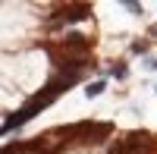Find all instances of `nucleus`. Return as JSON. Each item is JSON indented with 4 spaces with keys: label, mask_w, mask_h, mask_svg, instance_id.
<instances>
[{
    "label": "nucleus",
    "mask_w": 157,
    "mask_h": 154,
    "mask_svg": "<svg viewBox=\"0 0 157 154\" xmlns=\"http://www.w3.org/2000/svg\"><path fill=\"white\" fill-rule=\"evenodd\" d=\"M0 75L6 79V85L35 91L44 82V57L41 54H0Z\"/></svg>",
    "instance_id": "obj_1"
},
{
    "label": "nucleus",
    "mask_w": 157,
    "mask_h": 154,
    "mask_svg": "<svg viewBox=\"0 0 157 154\" xmlns=\"http://www.w3.org/2000/svg\"><path fill=\"white\" fill-rule=\"evenodd\" d=\"M29 16L16 13V6H0V44H16L25 35Z\"/></svg>",
    "instance_id": "obj_2"
},
{
    "label": "nucleus",
    "mask_w": 157,
    "mask_h": 154,
    "mask_svg": "<svg viewBox=\"0 0 157 154\" xmlns=\"http://www.w3.org/2000/svg\"><path fill=\"white\" fill-rule=\"evenodd\" d=\"M0 107H16V94L10 91L6 82H0Z\"/></svg>",
    "instance_id": "obj_3"
},
{
    "label": "nucleus",
    "mask_w": 157,
    "mask_h": 154,
    "mask_svg": "<svg viewBox=\"0 0 157 154\" xmlns=\"http://www.w3.org/2000/svg\"><path fill=\"white\" fill-rule=\"evenodd\" d=\"M101 91H104V82H94V85H91V88H88V98H98Z\"/></svg>",
    "instance_id": "obj_4"
}]
</instances>
